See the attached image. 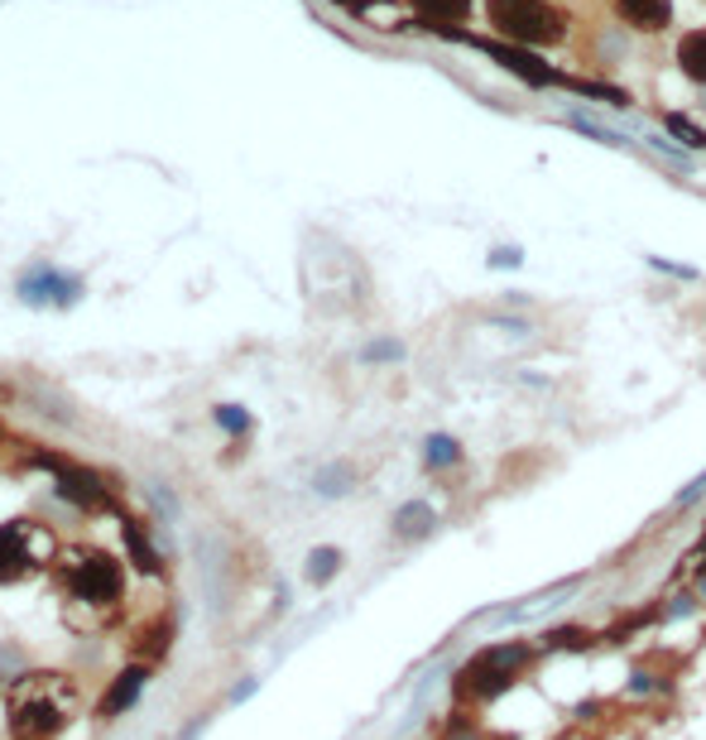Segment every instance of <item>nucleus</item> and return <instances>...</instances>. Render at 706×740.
Instances as JSON below:
<instances>
[{
    "label": "nucleus",
    "instance_id": "nucleus-1",
    "mask_svg": "<svg viewBox=\"0 0 706 740\" xmlns=\"http://www.w3.org/2000/svg\"><path fill=\"white\" fill-rule=\"evenodd\" d=\"M529 659H534V649L524 645V639H500V645H486L462 673H457V698H462V702L500 698V692H510L514 678L529 668Z\"/></svg>",
    "mask_w": 706,
    "mask_h": 740
},
{
    "label": "nucleus",
    "instance_id": "nucleus-2",
    "mask_svg": "<svg viewBox=\"0 0 706 740\" xmlns=\"http://www.w3.org/2000/svg\"><path fill=\"white\" fill-rule=\"evenodd\" d=\"M490 25L519 43H557L563 39V15L543 0H490Z\"/></svg>",
    "mask_w": 706,
    "mask_h": 740
},
{
    "label": "nucleus",
    "instance_id": "nucleus-3",
    "mask_svg": "<svg viewBox=\"0 0 706 740\" xmlns=\"http://www.w3.org/2000/svg\"><path fill=\"white\" fill-rule=\"evenodd\" d=\"M39 682L43 678L20 682L15 698H10V736H15V740H49L67 722V706L53 702V698H43Z\"/></svg>",
    "mask_w": 706,
    "mask_h": 740
},
{
    "label": "nucleus",
    "instance_id": "nucleus-4",
    "mask_svg": "<svg viewBox=\"0 0 706 740\" xmlns=\"http://www.w3.org/2000/svg\"><path fill=\"white\" fill-rule=\"evenodd\" d=\"M67 587H73V597L87 601V605H111V601H120V563H116L111 553H92L87 563L73 567Z\"/></svg>",
    "mask_w": 706,
    "mask_h": 740
},
{
    "label": "nucleus",
    "instance_id": "nucleus-5",
    "mask_svg": "<svg viewBox=\"0 0 706 740\" xmlns=\"http://www.w3.org/2000/svg\"><path fill=\"white\" fill-rule=\"evenodd\" d=\"M20 298L25 303H59V308H73L77 298H82V279H73V275H59L53 265H34L25 279H20Z\"/></svg>",
    "mask_w": 706,
    "mask_h": 740
},
{
    "label": "nucleus",
    "instance_id": "nucleus-6",
    "mask_svg": "<svg viewBox=\"0 0 706 740\" xmlns=\"http://www.w3.org/2000/svg\"><path fill=\"white\" fill-rule=\"evenodd\" d=\"M39 467H49L53 476H59V496L63 500L82 505V510H97V505H106V486H101L97 471L73 467V462H63V457H39Z\"/></svg>",
    "mask_w": 706,
    "mask_h": 740
},
{
    "label": "nucleus",
    "instance_id": "nucleus-7",
    "mask_svg": "<svg viewBox=\"0 0 706 740\" xmlns=\"http://www.w3.org/2000/svg\"><path fill=\"white\" fill-rule=\"evenodd\" d=\"M144 682H150V668L144 664H130L126 673H120L116 682H111L106 692H101V702H97V712L101 716H120V712H130L134 702H140V692H144Z\"/></svg>",
    "mask_w": 706,
    "mask_h": 740
},
{
    "label": "nucleus",
    "instance_id": "nucleus-8",
    "mask_svg": "<svg viewBox=\"0 0 706 740\" xmlns=\"http://www.w3.org/2000/svg\"><path fill=\"white\" fill-rule=\"evenodd\" d=\"M34 563L25 524H0V582H15L20 572Z\"/></svg>",
    "mask_w": 706,
    "mask_h": 740
},
{
    "label": "nucleus",
    "instance_id": "nucleus-9",
    "mask_svg": "<svg viewBox=\"0 0 706 740\" xmlns=\"http://www.w3.org/2000/svg\"><path fill=\"white\" fill-rule=\"evenodd\" d=\"M486 53H496V59L510 67V73H519L524 82H534V87H543V82H553V73H548V63H538L534 53H524V49H500V43H480Z\"/></svg>",
    "mask_w": 706,
    "mask_h": 740
},
{
    "label": "nucleus",
    "instance_id": "nucleus-10",
    "mask_svg": "<svg viewBox=\"0 0 706 740\" xmlns=\"http://www.w3.org/2000/svg\"><path fill=\"white\" fill-rule=\"evenodd\" d=\"M615 5H620V15L630 20L634 29H664L672 15L668 0H615Z\"/></svg>",
    "mask_w": 706,
    "mask_h": 740
},
{
    "label": "nucleus",
    "instance_id": "nucleus-11",
    "mask_svg": "<svg viewBox=\"0 0 706 740\" xmlns=\"http://www.w3.org/2000/svg\"><path fill=\"white\" fill-rule=\"evenodd\" d=\"M433 524H437L433 505L409 500V505H403V510L395 514V538H423V534H433Z\"/></svg>",
    "mask_w": 706,
    "mask_h": 740
},
{
    "label": "nucleus",
    "instance_id": "nucleus-12",
    "mask_svg": "<svg viewBox=\"0 0 706 740\" xmlns=\"http://www.w3.org/2000/svg\"><path fill=\"white\" fill-rule=\"evenodd\" d=\"M678 63L692 82H706V29H692L688 39L678 43Z\"/></svg>",
    "mask_w": 706,
    "mask_h": 740
},
{
    "label": "nucleus",
    "instance_id": "nucleus-13",
    "mask_svg": "<svg viewBox=\"0 0 706 740\" xmlns=\"http://www.w3.org/2000/svg\"><path fill=\"white\" fill-rule=\"evenodd\" d=\"M126 544H130L134 567H140V572H150V577H159V572H164V563H159V553H154V544L140 534V524H134V520H126Z\"/></svg>",
    "mask_w": 706,
    "mask_h": 740
},
{
    "label": "nucleus",
    "instance_id": "nucleus-14",
    "mask_svg": "<svg viewBox=\"0 0 706 740\" xmlns=\"http://www.w3.org/2000/svg\"><path fill=\"white\" fill-rule=\"evenodd\" d=\"M336 572H342V548H312L308 553V582L312 587H328Z\"/></svg>",
    "mask_w": 706,
    "mask_h": 740
},
{
    "label": "nucleus",
    "instance_id": "nucleus-15",
    "mask_svg": "<svg viewBox=\"0 0 706 740\" xmlns=\"http://www.w3.org/2000/svg\"><path fill=\"white\" fill-rule=\"evenodd\" d=\"M413 5H419L433 25H457V20L471 15V0H413Z\"/></svg>",
    "mask_w": 706,
    "mask_h": 740
},
{
    "label": "nucleus",
    "instance_id": "nucleus-16",
    "mask_svg": "<svg viewBox=\"0 0 706 740\" xmlns=\"http://www.w3.org/2000/svg\"><path fill=\"white\" fill-rule=\"evenodd\" d=\"M423 462L428 467H452V462H462V447H457V437L433 433L428 443H423Z\"/></svg>",
    "mask_w": 706,
    "mask_h": 740
},
{
    "label": "nucleus",
    "instance_id": "nucleus-17",
    "mask_svg": "<svg viewBox=\"0 0 706 740\" xmlns=\"http://www.w3.org/2000/svg\"><path fill=\"white\" fill-rule=\"evenodd\" d=\"M217 423H221L227 433H245V429H251V413H245L241 404H221V409H217Z\"/></svg>",
    "mask_w": 706,
    "mask_h": 740
},
{
    "label": "nucleus",
    "instance_id": "nucleus-18",
    "mask_svg": "<svg viewBox=\"0 0 706 740\" xmlns=\"http://www.w3.org/2000/svg\"><path fill=\"white\" fill-rule=\"evenodd\" d=\"M572 126H577L581 135H596V140H605V144H625L620 135H615V130H605L601 120H591V116H572Z\"/></svg>",
    "mask_w": 706,
    "mask_h": 740
},
{
    "label": "nucleus",
    "instance_id": "nucleus-19",
    "mask_svg": "<svg viewBox=\"0 0 706 740\" xmlns=\"http://www.w3.org/2000/svg\"><path fill=\"white\" fill-rule=\"evenodd\" d=\"M399 356V342H375V346H365V361H395Z\"/></svg>",
    "mask_w": 706,
    "mask_h": 740
},
{
    "label": "nucleus",
    "instance_id": "nucleus-20",
    "mask_svg": "<svg viewBox=\"0 0 706 740\" xmlns=\"http://www.w3.org/2000/svg\"><path fill=\"white\" fill-rule=\"evenodd\" d=\"M490 265H519V251H496V255H490Z\"/></svg>",
    "mask_w": 706,
    "mask_h": 740
}]
</instances>
